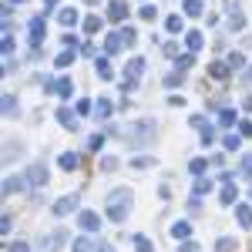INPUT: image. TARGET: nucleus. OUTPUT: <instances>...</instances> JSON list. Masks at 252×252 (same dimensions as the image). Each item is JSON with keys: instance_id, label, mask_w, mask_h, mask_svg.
Listing matches in <instances>:
<instances>
[{"instance_id": "1", "label": "nucleus", "mask_w": 252, "mask_h": 252, "mask_svg": "<svg viewBox=\"0 0 252 252\" xmlns=\"http://www.w3.org/2000/svg\"><path fill=\"white\" fill-rule=\"evenodd\" d=\"M131 205H135V192L131 189H111V195H108V219L111 222H125L131 215Z\"/></svg>"}, {"instance_id": "2", "label": "nucleus", "mask_w": 252, "mask_h": 252, "mask_svg": "<svg viewBox=\"0 0 252 252\" xmlns=\"http://www.w3.org/2000/svg\"><path fill=\"white\" fill-rule=\"evenodd\" d=\"M47 165L44 161H34V165H27V185H34V189H44L47 185Z\"/></svg>"}, {"instance_id": "3", "label": "nucleus", "mask_w": 252, "mask_h": 252, "mask_svg": "<svg viewBox=\"0 0 252 252\" xmlns=\"http://www.w3.org/2000/svg\"><path fill=\"white\" fill-rule=\"evenodd\" d=\"M78 202H81L78 195H64V198H58V202H54V215H71Z\"/></svg>"}, {"instance_id": "4", "label": "nucleus", "mask_w": 252, "mask_h": 252, "mask_svg": "<svg viewBox=\"0 0 252 252\" xmlns=\"http://www.w3.org/2000/svg\"><path fill=\"white\" fill-rule=\"evenodd\" d=\"M141 71H145V58H131L128 61V84H125V88H131V84L141 78Z\"/></svg>"}, {"instance_id": "5", "label": "nucleus", "mask_w": 252, "mask_h": 252, "mask_svg": "<svg viewBox=\"0 0 252 252\" xmlns=\"http://www.w3.org/2000/svg\"><path fill=\"white\" fill-rule=\"evenodd\" d=\"M172 235L178 239V242H189V235H192V222H185V219H182V222H175Z\"/></svg>"}, {"instance_id": "6", "label": "nucleus", "mask_w": 252, "mask_h": 252, "mask_svg": "<svg viewBox=\"0 0 252 252\" xmlns=\"http://www.w3.org/2000/svg\"><path fill=\"white\" fill-rule=\"evenodd\" d=\"M81 229H88V232H97V229H101V219H97L94 212H88V209H84V212H81Z\"/></svg>"}, {"instance_id": "7", "label": "nucleus", "mask_w": 252, "mask_h": 252, "mask_svg": "<svg viewBox=\"0 0 252 252\" xmlns=\"http://www.w3.org/2000/svg\"><path fill=\"white\" fill-rule=\"evenodd\" d=\"M108 14L115 20H125L128 17V3H125V0H111V3H108Z\"/></svg>"}, {"instance_id": "8", "label": "nucleus", "mask_w": 252, "mask_h": 252, "mask_svg": "<svg viewBox=\"0 0 252 252\" xmlns=\"http://www.w3.org/2000/svg\"><path fill=\"white\" fill-rule=\"evenodd\" d=\"M27 34L34 37V44H37V40L44 37V17H34V20H31V27H27Z\"/></svg>"}, {"instance_id": "9", "label": "nucleus", "mask_w": 252, "mask_h": 252, "mask_svg": "<svg viewBox=\"0 0 252 252\" xmlns=\"http://www.w3.org/2000/svg\"><path fill=\"white\" fill-rule=\"evenodd\" d=\"M121 40H125V37L108 34V37H104V54H118V51H121Z\"/></svg>"}, {"instance_id": "10", "label": "nucleus", "mask_w": 252, "mask_h": 252, "mask_svg": "<svg viewBox=\"0 0 252 252\" xmlns=\"http://www.w3.org/2000/svg\"><path fill=\"white\" fill-rule=\"evenodd\" d=\"M58 165L64 168V172H74V168H78V155H74V152H64Z\"/></svg>"}, {"instance_id": "11", "label": "nucleus", "mask_w": 252, "mask_h": 252, "mask_svg": "<svg viewBox=\"0 0 252 252\" xmlns=\"http://www.w3.org/2000/svg\"><path fill=\"white\" fill-rule=\"evenodd\" d=\"M20 148H24V145H20V141H17V138H14V141H7V148H3V158H7V161H17V152H20Z\"/></svg>"}, {"instance_id": "12", "label": "nucleus", "mask_w": 252, "mask_h": 252, "mask_svg": "<svg viewBox=\"0 0 252 252\" xmlns=\"http://www.w3.org/2000/svg\"><path fill=\"white\" fill-rule=\"evenodd\" d=\"M235 219H239V225L249 229V225H252V209H249V205H239V209H235Z\"/></svg>"}, {"instance_id": "13", "label": "nucleus", "mask_w": 252, "mask_h": 252, "mask_svg": "<svg viewBox=\"0 0 252 252\" xmlns=\"http://www.w3.org/2000/svg\"><path fill=\"white\" fill-rule=\"evenodd\" d=\"M185 44H189V51H198L202 47V31H189L185 34Z\"/></svg>"}, {"instance_id": "14", "label": "nucleus", "mask_w": 252, "mask_h": 252, "mask_svg": "<svg viewBox=\"0 0 252 252\" xmlns=\"http://www.w3.org/2000/svg\"><path fill=\"white\" fill-rule=\"evenodd\" d=\"M97 78H104V81H111V78H115V71H111L108 58H101V61H97Z\"/></svg>"}, {"instance_id": "15", "label": "nucleus", "mask_w": 252, "mask_h": 252, "mask_svg": "<svg viewBox=\"0 0 252 252\" xmlns=\"http://www.w3.org/2000/svg\"><path fill=\"white\" fill-rule=\"evenodd\" d=\"M58 118H61V125H64L67 131H74V125H78V121H74V115H71L67 108H61V111H58Z\"/></svg>"}, {"instance_id": "16", "label": "nucleus", "mask_w": 252, "mask_h": 252, "mask_svg": "<svg viewBox=\"0 0 252 252\" xmlns=\"http://www.w3.org/2000/svg\"><path fill=\"white\" fill-rule=\"evenodd\" d=\"M235 195H239V192H235V185L229 182V185L222 189V195H219V198H222V205H232V202H235Z\"/></svg>"}, {"instance_id": "17", "label": "nucleus", "mask_w": 252, "mask_h": 252, "mask_svg": "<svg viewBox=\"0 0 252 252\" xmlns=\"http://www.w3.org/2000/svg\"><path fill=\"white\" fill-rule=\"evenodd\" d=\"M58 17H61V24H64V27H71V24L78 20V10H71V7H64V10H61Z\"/></svg>"}, {"instance_id": "18", "label": "nucleus", "mask_w": 252, "mask_h": 252, "mask_svg": "<svg viewBox=\"0 0 252 252\" xmlns=\"http://www.w3.org/2000/svg\"><path fill=\"white\" fill-rule=\"evenodd\" d=\"M24 189V182L20 178H7V185H3V195H14V192H20Z\"/></svg>"}, {"instance_id": "19", "label": "nucleus", "mask_w": 252, "mask_h": 252, "mask_svg": "<svg viewBox=\"0 0 252 252\" xmlns=\"http://www.w3.org/2000/svg\"><path fill=\"white\" fill-rule=\"evenodd\" d=\"M97 101H101V104H97V115H101V118H108L111 111H115V104H111L108 97H97Z\"/></svg>"}, {"instance_id": "20", "label": "nucleus", "mask_w": 252, "mask_h": 252, "mask_svg": "<svg viewBox=\"0 0 252 252\" xmlns=\"http://www.w3.org/2000/svg\"><path fill=\"white\" fill-rule=\"evenodd\" d=\"M3 111H7V115H10V118L17 115V97H10V94L3 97Z\"/></svg>"}, {"instance_id": "21", "label": "nucleus", "mask_w": 252, "mask_h": 252, "mask_svg": "<svg viewBox=\"0 0 252 252\" xmlns=\"http://www.w3.org/2000/svg\"><path fill=\"white\" fill-rule=\"evenodd\" d=\"M74 252H94V242L91 239H78L74 242Z\"/></svg>"}, {"instance_id": "22", "label": "nucleus", "mask_w": 252, "mask_h": 252, "mask_svg": "<svg viewBox=\"0 0 252 252\" xmlns=\"http://www.w3.org/2000/svg\"><path fill=\"white\" fill-rule=\"evenodd\" d=\"M135 252H155V249H152V242H148L145 235H138L135 239Z\"/></svg>"}, {"instance_id": "23", "label": "nucleus", "mask_w": 252, "mask_h": 252, "mask_svg": "<svg viewBox=\"0 0 252 252\" xmlns=\"http://www.w3.org/2000/svg\"><path fill=\"white\" fill-rule=\"evenodd\" d=\"M58 94H61V97H71V81H67V78L58 81Z\"/></svg>"}, {"instance_id": "24", "label": "nucleus", "mask_w": 252, "mask_h": 252, "mask_svg": "<svg viewBox=\"0 0 252 252\" xmlns=\"http://www.w3.org/2000/svg\"><path fill=\"white\" fill-rule=\"evenodd\" d=\"M182 81H185V74H182V71H175V74H168V78H165V84H168V88H178Z\"/></svg>"}, {"instance_id": "25", "label": "nucleus", "mask_w": 252, "mask_h": 252, "mask_svg": "<svg viewBox=\"0 0 252 252\" xmlns=\"http://www.w3.org/2000/svg\"><path fill=\"white\" fill-rule=\"evenodd\" d=\"M209 189H212V182H209V178H198V182H195V195H205Z\"/></svg>"}, {"instance_id": "26", "label": "nucleus", "mask_w": 252, "mask_h": 252, "mask_svg": "<svg viewBox=\"0 0 252 252\" xmlns=\"http://www.w3.org/2000/svg\"><path fill=\"white\" fill-rule=\"evenodd\" d=\"M225 74H229V67H225L222 61H215L212 64V78H225Z\"/></svg>"}, {"instance_id": "27", "label": "nucleus", "mask_w": 252, "mask_h": 252, "mask_svg": "<svg viewBox=\"0 0 252 252\" xmlns=\"http://www.w3.org/2000/svg\"><path fill=\"white\" fill-rule=\"evenodd\" d=\"M185 10H189L192 17H198V14H202V0H189V3H185Z\"/></svg>"}, {"instance_id": "28", "label": "nucleus", "mask_w": 252, "mask_h": 252, "mask_svg": "<svg viewBox=\"0 0 252 252\" xmlns=\"http://www.w3.org/2000/svg\"><path fill=\"white\" fill-rule=\"evenodd\" d=\"M7 252H31V242H10Z\"/></svg>"}, {"instance_id": "29", "label": "nucleus", "mask_w": 252, "mask_h": 252, "mask_svg": "<svg viewBox=\"0 0 252 252\" xmlns=\"http://www.w3.org/2000/svg\"><path fill=\"white\" fill-rule=\"evenodd\" d=\"M229 27H232V31H242V27H246V17H242V14H235V17L229 20Z\"/></svg>"}, {"instance_id": "30", "label": "nucleus", "mask_w": 252, "mask_h": 252, "mask_svg": "<svg viewBox=\"0 0 252 252\" xmlns=\"http://www.w3.org/2000/svg\"><path fill=\"white\" fill-rule=\"evenodd\" d=\"M131 165H135V168H148V165H155V158H135Z\"/></svg>"}, {"instance_id": "31", "label": "nucleus", "mask_w": 252, "mask_h": 252, "mask_svg": "<svg viewBox=\"0 0 252 252\" xmlns=\"http://www.w3.org/2000/svg\"><path fill=\"white\" fill-rule=\"evenodd\" d=\"M189 168H192L195 175H202V172H205V161H202V158H195V161H192V165H189Z\"/></svg>"}, {"instance_id": "32", "label": "nucleus", "mask_w": 252, "mask_h": 252, "mask_svg": "<svg viewBox=\"0 0 252 252\" xmlns=\"http://www.w3.org/2000/svg\"><path fill=\"white\" fill-rule=\"evenodd\" d=\"M232 249H235L232 239H222V242H219V252H232Z\"/></svg>"}, {"instance_id": "33", "label": "nucleus", "mask_w": 252, "mask_h": 252, "mask_svg": "<svg viewBox=\"0 0 252 252\" xmlns=\"http://www.w3.org/2000/svg\"><path fill=\"white\" fill-rule=\"evenodd\" d=\"M88 148H91V152H97V148H101V135H91V138H88Z\"/></svg>"}, {"instance_id": "34", "label": "nucleus", "mask_w": 252, "mask_h": 252, "mask_svg": "<svg viewBox=\"0 0 252 252\" xmlns=\"http://www.w3.org/2000/svg\"><path fill=\"white\" fill-rule=\"evenodd\" d=\"M84 27H88V31H97V27H101V20H97V17H88V20H84Z\"/></svg>"}, {"instance_id": "35", "label": "nucleus", "mask_w": 252, "mask_h": 252, "mask_svg": "<svg viewBox=\"0 0 252 252\" xmlns=\"http://www.w3.org/2000/svg\"><path fill=\"white\" fill-rule=\"evenodd\" d=\"M71 61H74V54H71V51H67V54H61V58H58V64H61V67H67V64H71Z\"/></svg>"}, {"instance_id": "36", "label": "nucleus", "mask_w": 252, "mask_h": 252, "mask_svg": "<svg viewBox=\"0 0 252 252\" xmlns=\"http://www.w3.org/2000/svg\"><path fill=\"white\" fill-rule=\"evenodd\" d=\"M219 121H222V125H232L235 115H232V111H222V115H219Z\"/></svg>"}, {"instance_id": "37", "label": "nucleus", "mask_w": 252, "mask_h": 252, "mask_svg": "<svg viewBox=\"0 0 252 252\" xmlns=\"http://www.w3.org/2000/svg\"><path fill=\"white\" fill-rule=\"evenodd\" d=\"M225 148H229V152H235V148H239V138L229 135V138H225Z\"/></svg>"}, {"instance_id": "38", "label": "nucleus", "mask_w": 252, "mask_h": 252, "mask_svg": "<svg viewBox=\"0 0 252 252\" xmlns=\"http://www.w3.org/2000/svg\"><path fill=\"white\" fill-rule=\"evenodd\" d=\"M155 17V7H141V20H152Z\"/></svg>"}, {"instance_id": "39", "label": "nucleus", "mask_w": 252, "mask_h": 252, "mask_svg": "<svg viewBox=\"0 0 252 252\" xmlns=\"http://www.w3.org/2000/svg\"><path fill=\"white\" fill-rule=\"evenodd\" d=\"M101 168H104V172H108V168H118V158H104V161H101Z\"/></svg>"}, {"instance_id": "40", "label": "nucleus", "mask_w": 252, "mask_h": 252, "mask_svg": "<svg viewBox=\"0 0 252 252\" xmlns=\"http://www.w3.org/2000/svg\"><path fill=\"white\" fill-rule=\"evenodd\" d=\"M239 135H246V138L252 135V125H249V121H242V125H239Z\"/></svg>"}, {"instance_id": "41", "label": "nucleus", "mask_w": 252, "mask_h": 252, "mask_svg": "<svg viewBox=\"0 0 252 252\" xmlns=\"http://www.w3.org/2000/svg\"><path fill=\"white\" fill-rule=\"evenodd\" d=\"M168 31H182V20H178V17H168Z\"/></svg>"}, {"instance_id": "42", "label": "nucleus", "mask_w": 252, "mask_h": 252, "mask_svg": "<svg viewBox=\"0 0 252 252\" xmlns=\"http://www.w3.org/2000/svg\"><path fill=\"white\" fill-rule=\"evenodd\" d=\"M242 172L252 175V155H249V158H242Z\"/></svg>"}, {"instance_id": "43", "label": "nucleus", "mask_w": 252, "mask_h": 252, "mask_svg": "<svg viewBox=\"0 0 252 252\" xmlns=\"http://www.w3.org/2000/svg\"><path fill=\"white\" fill-rule=\"evenodd\" d=\"M94 252H115V249H111L108 242H94Z\"/></svg>"}, {"instance_id": "44", "label": "nucleus", "mask_w": 252, "mask_h": 252, "mask_svg": "<svg viewBox=\"0 0 252 252\" xmlns=\"http://www.w3.org/2000/svg\"><path fill=\"white\" fill-rule=\"evenodd\" d=\"M182 252H198V246L195 242H182Z\"/></svg>"}, {"instance_id": "45", "label": "nucleus", "mask_w": 252, "mask_h": 252, "mask_svg": "<svg viewBox=\"0 0 252 252\" xmlns=\"http://www.w3.org/2000/svg\"><path fill=\"white\" fill-rule=\"evenodd\" d=\"M246 81H252V67H249V71H246Z\"/></svg>"}, {"instance_id": "46", "label": "nucleus", "mask_w": 252, "mask_h": 252, "mask_svg": "<svg viewBox=\"0 0 252 252\" xmlns=\"http://www.w3.org/2000/svg\"><path fill=\"white\" fill-rule=\"evenodd\" d=\"M44 3H47V7H54V3H58V0H44Z\"/></svg>"}, {"instance_id": "47", "label": "nucleus", "mask_w": 252, "mask_h": 252, "mask_svg": "<svg viewBox=\"0 0 252 252\" xmlns=\"http://www.w3.org/2000/svg\"><path fill=\"white\" fill-rule=\"evenodd\" d=\"M10 3H24V0H10Z\"/></svg>"}]
</instances>
